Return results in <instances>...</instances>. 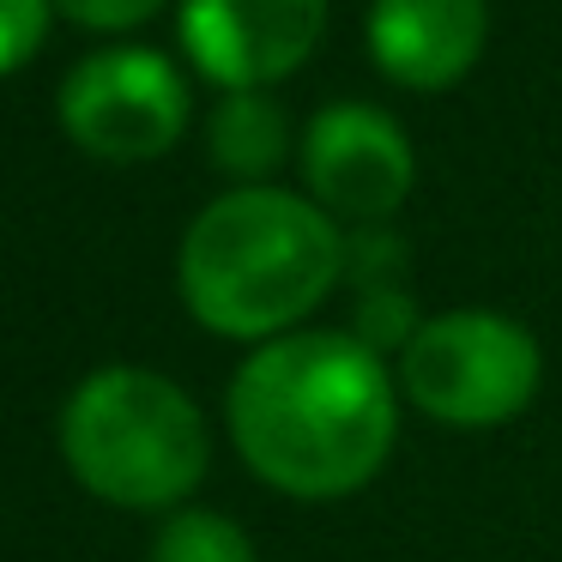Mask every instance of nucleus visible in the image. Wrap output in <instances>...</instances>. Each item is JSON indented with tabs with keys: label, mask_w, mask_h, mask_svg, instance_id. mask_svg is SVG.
Wrapping results in <instances>:
<instances>
[{
	"label": "nucleus",
	"mask_w": 562,
	"mask_h": 562,
	"mask_svg": "<svg viewBox=\"0 0 562 562\" xmlns=\"http://www.w3.org/2000/svg\"><path fill=\"white\" fill-rule=\"evenodd\" d=\"M206 151L236 188H260L284 158H291V122L267 91H224L206 122Z\"/></svg>",
	"instance_id": "obj_9"
},
{
	"label": "nucleus",
	"mask_w": 562,
	"mask_h": 562,
	"mask_svg": "<svg viewBox=\"0 0 562 562\" xmlns=\"http://www.w3.org/2000/svg\"><path fill=\"white\" fill-rule=\"evenodd\" d=\"M327 0H182V49L212 86L267 91L315 55Z\"/></svg>",
	"instance_id": "obj_7"
},
{
	"label": "nucleus",
	"mask_w": 562,
	"mask_h": 562,
	"mask_svg": "<svg viewBox=\"0 0 562 562\" xmlns=\"http://www.w3.org/2000/svg\"><path fill=\"white\" fill-rule=\"evenodd\" d=\"M74 25H91V31H134L158 13L164 0H55Z\"/></svg>",
	"instance_id": "obj_12"
},
{
	"label": "nucleus",
	"mask_w": 562,
	"mask_h": 562,
	"mask_svg": "<svg viewBox=\"0 0 562 562\" xmlns=\"http://www.w3.org/2000/svg\"><path fill=\"white\" fill-rule=\"evenodd\" d=\"M490 37V0H375L369 55L405 91H448L477 67Z\"/></svg>",
	"instance_id": "obj_8"
},
{
	"label": "nucleus",
	"mask_w": 562,
	"mask_h": 562,
	"mask_svg": "<svg viewBox=\"0 0 562 562\" xmlns=\"http://www.w3.org/2000/svg\"><path fill=\"white\" fill-rule=\"evenodd\" d=\"M400 369L351 327H303L236 363L224 387L231 448L291 502H345L400 448Z\"/></svg>",
	"instance_id": "obj_1"
},
{
	"label": "nucleus",
	"mask_w": 562,
	"mask_h": 562,
	"mask_svg": "<svg viewBox=\"0 0 562 562\" xmlns=\"http://www.w3.org/2000/svg\"><path fill=\"white\" fill-rule=\"evenodd\" d=\"M544 387V345L502 308L424 315L400 351V393L441 429H502L532 412Z\"/></svg>",
	"instance_id": "obj_4"
},
{
	"label": "nucleus",
	"mask_w": 562,
	"mask_h": 562,
	"mask_svg": "<svg viewBox=\"0 0 562 562\" xmlns=\"http://www.w3.org/2000/svg\"><path fill=\"white\" fill-rule=\"evenodd\" d=\"M412 182H417L412 139L375 103H327L303 127V188L333 224L381 231L412 200Z\"/></svg>",
	"instance_id": "obj_6"
},
{
	"label": "nucleus",
	"mask_w": 562,
	"mask_h": 562,
	"mask_svg": "<svg viewBox=\"0 0 562 562\" xmlns=\"http://www.w3.org/2000/svg\"><path fill=\"white\" fill-rule=\"evenodd\" d=\"M49 37V0H0V79L19 74Z\"/></svg>",
	"instance_id": "obj_11"
},
{
	"label": "nucleus",
	"mask_w": 562,
	"mask_h": 562,
	"mask_svg": "<svg viewBox=\"0 0 562 562\" xmlns=\"http://www.w3.org/2000/svg\"><path fill=\"white\" fill-rule=\"evenodd\" d=\"M345 284V224L291 188H231L194 212L176 248V291L206 333L272 345L303 333Z\"/></svg>",
	"instance_id": "obj_2"
},
{
	"label": "nucleus",
	"mask_w": 562,
	"mask_h": 562,
	"mask_svg": "<svg viewBox=\"0 0 562 562\" xmlns=\"http://www.w3.org/2000/svg\"><path fill=\"white\" fill-rule=\"evenodd\" d=\"M61 460L74 484L110 508L176 514L212 465V429L182 381L103 363L61 405Z\"/></svg>",
	"instance_id": "obj_3"
},
{
	"label": "nucleus",
	"mask_w": 562,
	"mask_h": 562,
	"mask_svg": "<svg viewBox=\"0 0 562 562\" xmlns=\"http://www.w3.org/2000/svg\"><path fill=\"white\" fill-rule=\"evenodd\" d=\"M67 139L103 164H151L188 134V86L158 49H98L67 67L55 98Z\"/></svg>",
	"instance_id": "obj_5"
},
{
	"label": "nucleus",
	"mask_w": 562,
	"mask_h": 562,
	"mask_svg": "<svg viewBox=\"0 0 562 562\" xmlns=\"http://www.w3.org/2000/svg\"><path fill=\"white\" fill-rule=\"evenodd\" d=\"M151 562H260V550L243 520L188 502V508L164 514L158 538H151Z\"/></svg>",
	"instance_id": "obj_10"
}]
</instances>
